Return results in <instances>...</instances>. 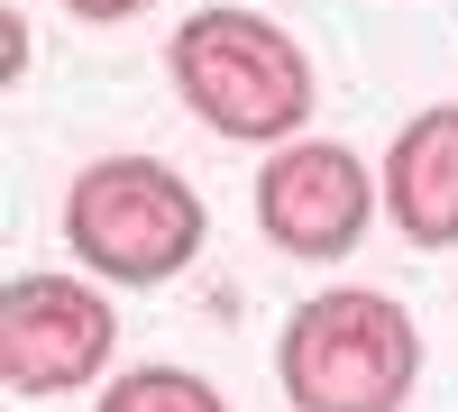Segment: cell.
Listing matches in <instances>:
<instances>
[{"instance_id": "obj_1", "label": "cell", "mask_w": 458, "mask_h": 412, "mask_svg": "<svg viewBox=\"0 0 458 412\" xmlns=\"http://www.w3.org/2000/svg\"><path fill=\"white\" fill-rule=\"evenodd\" d=\"M276 385L293 412H403L422 385V321L376 284H321L284 312Z\"/></svg>"}, {"instance_id": "obj_3", "label": "cell", "mask_w": 458, "mask_h": 412, "mask_svg": "<svg viewBox=\"0 0 458 412\" xmlns=\"http://www.w3.org/2000/svg\"><path fill=\"white\" fill-rule=\"evenodd\" d=\"M202 239H211L202 193L157 156H92L64 183V248L101 284H129V293L174 284L202 256Z\"/></svg>"}, {"instance_id": "obj_2", "label": "cell", "mask_w": 458, "mask_h": 412, "mask_svg": "<svg viewBox=\"0 0 458 412\" xmlns=\"http://www.w3.org/2000/svg\"><path fill=\"white\" fill-rule=\"evenodd\" d=\"M165 73H174L183 110H193L211 138H229V147H284V138H302V120H312V101H321L312 55L257 10L174 19Z\"/></svg>"}, {"instance_id": "obj_4", "label": "cell", "mask_w": 458, "mask_h": 412, "mask_svg": "<svg viewBox=\"0 0 458 412\" xmlns=\"http://www.w3.org/2000/svg\"><path fill=\"white\" fill-rule=\"evenodd\" d=\"M110 349H120V312H110L101 275H10L0 284V385L10 394H73L101 385Z\"/></svg>"}, {"instance_id": "obj_7", "label": "cell", "mask_w": 458, "mask_h": 412, "mask_svg": "<svg viewBox=\"0 0 458 412\" xmlns=\"http://www.w3.org/2000/svg\"><path fill=\"white\" fill-rule=\"evenodd\" d=\"M92 412H229V394L193 366H129V376H110Z\"/></svg>"}, {"instance_id": "obj_8", "label": "cell", "mask_w": 458, "mask_h": 412, "mask_svg": "<svg viewBox=\"0 0 458 412\" xmlns=\"http://www.w3.org/2000/svg\"><path fill=\"white\" fill-rule=\"evenodd\" d=\"M138 10H157V0H64V19H92V28H120Z\"/></svg>"}, {"instance_id": "obj_5", "label": "cell", "mask_w": 458, "mask_h": 412, "mask_svg": "<svg viewBox=\"0 0 458 412\" xmlns=\"http://www.w3.org/2000/svg\"><path fill=\"white\" fill-rule=\"evenodd\" d=\"M376 211H386V183H376V165L358 156V147H339V138L266 147V165H257V230L284 256L330 266V256H349L367 239Z\"/></svg>"}, {"instance_id": "obj_6", "label": "cell", "mask_w": 458, "mask_h": 412, "mask_svg": "<svg viewBox=\"0 0 458 412\" xmlns=\"http://www.w3.org/2000/svg\"><path fill=\"white\" fill-rule=\"evenodd\" d=\"M376 183H386V220L412 248H458V101H431L422 120H403Z\"/></svg>"}]
</instances>
